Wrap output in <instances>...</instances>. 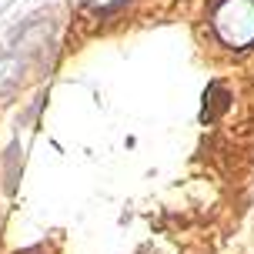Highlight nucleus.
<instances>
[{"instance_id":"2","label":"nucleus","mask_w":254,"mask_h":254,"mask_svg":"<svg viewBox=\"0 0 254 254\" xmlns=\"http://www.w3.org/2000/svg\"><path fill=\"white\" fill-rule=\"evenodd\" d=\"M24 74V61H17V57H3L0 61V90H10L17 80Z\"/></svg>"},{"instance_id":"1","label":"nucleus","mask_w":254,"mask_h":254,"mask_svg":"<svg viewBox=\"0 0 254 254\" xmlns=\"http://www.w3.org/2000/svg\"><path fill=\"white\" fill-rule=\"evenodd\" d=\"M214 30L228 47H248L254 40V0H224L214 10Z\"/></svg>"}]
</instances>
